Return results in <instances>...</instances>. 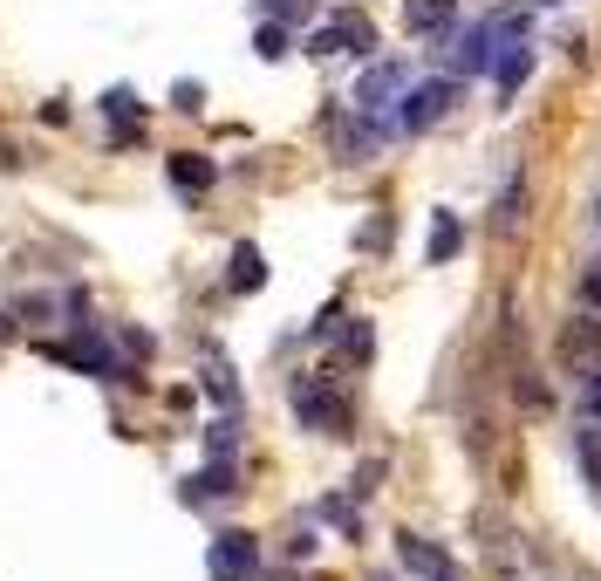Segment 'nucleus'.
Returning a JSON list of instances; mask_svg holds the SVG:
<instances>
[{
    "instance_id": "13",
    "label": "nucleus",
    "mask_w": 601,
    "mask_h": 581,
    "mask_svg": "<svg viewBox=\"0 0 601 581\" xmlns=\"http://www.w3.org/2000/svg\"><path fill=\"white\" fill-rule=\"evenodd\" d=\"M267 281V260H260V247H232V294H253Z\"/></svg>"
},
{
    "instance_id": "5",
    "label": "nucleus",
    "mask_w": 601,
    "mask_h": 581,
    "mask_svg": "<svg viewBox=\"0 0 601 581\" xmlns=\"http://www.w3.org/2000/svg\"><path fill=\"white\" fill-rule=\"evenodd\" d=\"M370 49H376V28L363 14H342V21L308 34V55H370Z\"/></svg>"
},
{
    "instance_id": "27",
    "label": "nucleus",
    "mask_w": 601,
    "mask_h": 581,
    "mask_svg": "<svg viewBox=\"0 0 601 581\" xmlns=\"http://www.w3.org/2000/svg\"><path fill=\"white\" fill-rule=\"evenodd\" d=\"M594 383H601V370H594Z\"/></svg>"
},
{
    "instance_id": "4",
    "label": "nucleus",
    "mask_w": 601,
    "mask_h": 581,
    "mask_svg": "<svg viewBox=\"0 0 601 581\" xmlns=\"http://www.w3.org/2000/svg\"><path fill=\"white\" fill-rule=\"evenodd\" d=\"M404 90H411V69H404V62H370L363 83H355V110H363V116H383Z\"/></svg>"
},
{
    "instance_id": "20",
    "label": "nucleus",
    "mask_w": 601,
    "mask_h": 581,
    "mask_svg": "<svg viewBox=\"0 0 601 581\" xmlns=\"http://www.w3.org/2000/svg\"><path fill=\"white\" fill-rule=\"evenodd\" d=\"M206 445H213V452H232V445H239V424H232V417H219V424H213V438H206Z\"/></svg>"
},
{
    "instance_id": "17",
    "label": "nucleus",
    "mask_w": 601,
    "mask_h": 581,
    "mask_svg": "<svg viewBox=\"0 0 601 581\" xmlns=\"http://www.w3.org/2000/svg\"><path fill=\"white\" fill-rule=\"evenodd\" d=\"M253 49H260V62H280V55H288V28H280V21H267V28L253 34Z\"/></svg>"
},
{
    "instance_id": "2",
    "label": "nucleus",
    "mask_w": 601,
    "mask_h": 581,
    "mask_svg": "<svg viewBox=\"0 0 601 581\" xmlns=\"http://www.w3.org/2000/svg\"><path fill=\"white\" fill-rule=\"evenodd\" d=\"M206 574L213 581H253L260 574V540L253 533H219L206 548Z\"/></svg>"
},
{
    "instance_id": "10",
    "label": "nucleus",
    "mask_w": 601,
    "mask_h": 581,
    "mask_svg": "<svg viewBox=\"0 0 601 581\" xmlns=\"http://www.w3.org/2000/svg\"><path fill=\"white\" fill-rule=\"evenodd\" d=\"M219 172H213V158H198V151H178V158H172V185L178 191H206Z\"/></svg>"
},
{
    "instance_id": "15",
    "label": "nucleus",
    "mask_w": 601,
    "mask_h": 581,
    "mask_svg": "<svg viewBox=\"0 0 601 581\" xmlns=\"http://www.w3.org/2000/svg\"><path fill=\"white\" fill-rule=\"evenodd\" d=\"M206 391H213V397H219V404H226V411H239V383H232V370H226V363H219V356H213V363H206Z\"/></svg>"
},
{
    "instance_id": "21",
    "label": "nucleus",
    "mask_w": 601,
    "mask_h": 581,
    "mask_svg": "<svg viewBox=\"0 0 601 581\" xmlns=\"http://www.w3.org/2000/svg\"><path fill=\"white\" fill-rule=\"evenodd\" d=\"M581 308H594V315H601V267H588V274H581Z\"/></svg>"
},
{
    "instance_id": "7",
    "label": "nucleus",
    "mask_w": 601,
    "mask_h": 581,
    "mask_svg": "<svg viewBox=\"0 0 601 581\" xmlns=\"http://www.w3.org/2000/svg\"><path fill=\"white\" fill-rule=\"evenodd\" d=\"M396 554H404V568L424 574V581H465L458 561H452V554H437L431 540H417V533H396Z\"/></svg>"
},
{
    "instance_id": "16",
    "label": "nucleus",
    "mask_w": 601,
    "mask_h": 581,
    "mask_svg": "<svg viewBox=\"0 0 601 581\" xmlns=\"http://www.w3.org/2000/svg\"><path fill=\"white\" fill-rule=\"evenodd\" d=\"M103 116H110V124H131V116H144V103L131 90H103Z\"/></svg>"
},
{
    "instance_id": "11",
    "label": "nucleus",
    "mask_w": 601,
    "mask_h": 581,
    "mask_svg": "<svg viewBox=\"0 0 601 581\" xmlns=\"http://www.w3.org/2000/svg\"><path fill=\"white\" fill-rule=\"evenodd\" d=\"M452 8H458V0H404V28H411V34H431V28L452 21Z\"/></svg>"
},
{
    "instance_id": "26",
    "label": "nucleus",
    "mask_w": 601,
    "mask_h": 581,
    "mask_svg": "<svg viewBox=\"0 0 601 581\" xmlns=\"http://www.w3.org/2000/svg\"><path fill=\"white\" fill-rule=\"evenodd\" d=\"M594 219H601V206H594Z\"/></svg>"
},
{
    "instance_id": "24",
    "label": "nucleus",
    "mask_w": 601,
    "mask_h": 581,
    "mask_svg": "<svg viewBox=\"0 0 601 581\" xmlns=\"http://www.w3.org/2000/svg\"><path fill=\"white\" fill-rule=\"evenodd\" d=\"M0 335H8V315H0Z\"/></svg>"
},
{
    "instance_id": "19",
    "label": "nucleus",
    "mask_w": 601,
    "mask_h": 581,
    "mask_svg": "<svg viewBox=\"0 0 601 581\" xmlns=\"http://www.w3.org/2000/svg\"><path fill=\"white\" fill-rule=\"evenodd\" d=\"M370 349H376L370 322H349V356H355V363H370Z\"/></svg>"
},
{
    "instance_id": "25",
    "label": "nucleus",
    "mask_w": 601,
    "mask_h": 581,
    "mask_svg": "<svg viewBox=\"0 0 601 581\" xmlns=\"http://www.w3.org/2000/svg\"><path fill=\"white\" fill-rule=\"evenodd\" d=\"M540 8H560V0H540Z\"/></svg>"
},
{
    "instance_id": "14",
    "label": "nucleus",
    "mask_w": 601,
    "mask_h": 581,
    "mask_svg": "<svg viewBox=\"0 0 601 581\" xmlns=\"http://www.w3.org/2000/svg\"><path fill=\"white\" fill-rule=\"evenodd\" d=\"M465 247V226L452 219V212H437V226H431V260H452Z\"/></svg>"
},
{
    "instance_id": "3",
    "label": "nucleus",
    "mask_w": 601,
    "mask_h": 581,
    "mask_svg": "<svg viewBox=\"0 0 601 581\" xmlns=\"http://www.w3.org/2000/svg\"><path fill=\"white\" fill-rule=\"evenodd\" d=\"M527 206H533L527 165H506V185H499V199H493V232H499V240H519V232H527Z\"/></svg>"
},
{
    "instance_id": "12",
    "label": "nucleus",
    "mask_w": 601,
    "mask_h": 581,
    "mask_svg": "<svg viewBox=\"0 0 601 581\" xmlns=\"http://www.w3.org/2000/svg\"><path fill=\"white\" fill-rule=\"evenodd\" d=\"M588 349H601V315H594V308H588V315H581L568 335H560V356H568V363H581Z\"/></svg>"
},
{
    "instance_id": "1",
    "label": "nucleus",
    "mask_w": 601,
    "mask_h": 581,
    "mask_svg": "<svg viewBox=\"0 0 601 581\" xmlns=\"http://www.w3.org/2000/svg\"><path fill=\"white\" fill-rule=\"evenodd\" d=\"M396 103H404V110H396V131H404V137H417V131H431L437 116H445V110L458 103V83H445V75H437V83H417V90H404Z\"/></svg>"
},
{
    "instance_id": "18",
    "label": "nucleus",
    "mask_w": 601,
    "mask_h": 581,
    "mask_svg": "<svg viewBox=\"0 0 601 581\" xmlns=\"http://www.w3.org/2000/svg\"><path fill=\"white\" fill-rule=\"evenodd\" d=\"M260 8H267V21L288 28V21H308V14H314V0H260Z\"/></svg>"
},
{
    "instance_id": "22",
    "label": "nucleus",
    "mask_w": 601,
    "mask_h": 581,
    "mask_svg": "<svg viewBox=\"0 0 601 581\" xmlns=\"http://www.w3.org/2000/svg\"><path fill=\"white\" fill-rule=\"evenodd\" d=\"M581 465H588V479L601 486V445H594V432H581Z\"/></svg>"
},
{
    "instance_id": "9",
    "label": "nucleus",
    "mask_w": 601,
    "mask_h": 581,
    "mask_svg": "<svg viewBox=\"0 0 601 581\" xmlns=\"http://www.w3.org/2000/svg\"><path fill=\"white\" fill-rule=\"evenodd\" d=\"M206 499H232V465H213V473L185 479V507H206Z\"/></svg>"
},
{
    "instance_id": "6",
    "label": "nucleus",
    "mask_w": 601,
    "mask_h": 581,
    "mask_svg": "<svg viewBox=\"0 0 601 581\" xmlns=\"http://www.w3.org/2000/svg\"><path fill=\"white\" fill-rule=\"evenodd\" d=\"M294 411H301V424H308V432H329V438L349 424V411H342V404L322 391V383H308V376L294 383Z\"/></svg>"
},
{
    "instance_id": "8",
    "label": "nucleus",
    "mask_w": 601,
    "mask_h": 581,
    "mask_svg": "<svg viewBox=\"0 0 601 581\" xmlns=\"http://www.w3.org/2000/svg\"><path fill=\"white\" fill-rule=\"evenodd\" d=\"M527 75H533V42H519V34H512V42H506V55L493 62V90H499V110L519 96V83H527Z\"/></svg>"
},
{
    "instance_id": "23",
    "label": "nucleus",
    "mask_w": 601,
    "mask_h": 581,
    "mask_svg": "<svg viewBox=\"0 0 601 581\" xmlns=\"http://www.w3.org/2000/svg\"><path fill=\"white\" fill-rule=\"evenodd\" d=\"M581 411H588V424H594V432H601V383H594V391L581 397Z\"/></svg>"
}]
</instances>
